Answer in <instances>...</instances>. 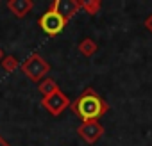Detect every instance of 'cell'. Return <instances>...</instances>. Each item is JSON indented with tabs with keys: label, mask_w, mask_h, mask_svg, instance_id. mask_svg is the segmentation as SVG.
I'll use <instances>...</instances> for the list:
<instances>
[{
	"label": "cell",
	"mask_w": 152,
	"mask_h": 146,
	"mask_svg": "<svg viewBox=\"0 0 152 146\" xmlns=\"http://www.w3.org/2000/svg\"><path fill=\"white\" fill-rule=\"evenodd\" d=\"M73 107H75L77 114H79L84 121H93L95 118H99V116L106 111V105L102 103V100H100L99 96H95L91 91L86 93V95H83Z\"/></svg>",
	"instance_id": "6da1fadb"
},
{
	"label": "cell",
	"mask_w": 152,
	"mask_h": 146,
	"mask_svg": "<svg viewBox=\"0 0 152 146\" xmlns=\"http://www.w3.org/2000/svg\"><path fill=\"white\" fill-rule=\"evenodd\" d=\"M66 25V18H63L54 7L48 9L41 18H39V27L48 34V36H57Z\"/></svg>",
	"instance_id": "7a4b0ae2"
},
{
	"label": "cell",
	"mask_w": 152,
	"mask_h": 146,
	"mask_svg": "<svg viewBox=\"0 0 152 146\" xmlns=\"http://www.w3.org/2000/svg\"><path fill=\"white\" fill-rule=\"evenodd\" d=\"M23 71L27 73L32 80H38L41 75H45V73L48 71V64H47L43 59H39L38 55H34V57H31V59L23 64Z\"/></svg>",
	"instance_id": "3957f363"
},
{
	"label": "cell",
	"mask_w": 152,
	"mask_h": 146,
	"mask_svg": "<svg viewBox=\"0 0 152 146\" xmlns=\"http://www.w3.org/2000/svg\"><path fill=\"white\" fill-rule=\"evenodd\" d=\"M81 135L90 142V144H93L95 141H97V137L99 135H102V126L99 125V123H95V121H86L83 126H81Z\"/></svg>",
	"instance_id": "277c9868"
},
{
	"label": "cell",
	"mask_w": 152,
	"mask_h": 146,
	"mask_svg": "<svg viewBox=\"0 0 152 146\" xmlns=\"http://www.w3.org/2000/svg\"><path fill=\"white\" fill-rule=\"evenodd\" d=\"M45 105H47V109H48L52 114H59V112L68 105V98L57 91V93H54V95L48 96V100L45 102Z\"/></svg>",
	"instance_id": "5b68a950"
},
{
	"label": "cell",
	"mask_w": 152,
	"mask_h": 146,
	"mask_svg": "<svg viewBox=\"0 0 152 146\" xmlns=\"http://www.w3.org/2000/svg\"><path fill=\"white\" fill-rule=\"evenodd\" d=\"M54 9L63 16V18H70L75 11H77V4H72V2H68V0H64V2H56L54 4Z\"/></svg>",
	"instance_id": "8992f818"
},
{
	"label": "cell",
	"mask_w": 152,
	"mask_h": 146,
	"mask_svg": "<svg viewBox=\"0 0 152 146\" xmlns=\"http://www.w3.org/2000/svg\"><path fill=\"white\" fill-rule=\"evenodd\" d=\"M31 7H32V2H27V0H15V2H9V9H13L16 16H23Z\"/></svg>",
	"instance_id": "52a82bcc"
},
{
	"label": "cell",
	"mask_w": 152,
	"mask_h": 146,
	"mask_svg": "<svg viewBox=\"0 0 152 146\" xmlns=\"http://www.w3.org/2000/svg\"><path fill=\"white\" fill-rule=\"evenodd\" d=\"M39 91H41L43 95H54V93H57L56 82H54V80H45V82L39 86Z\"/></svg>",
	"instance_id": "ba28073f"
},
{
	"label": "cell",
	"mask_w": 152,
	"mask_h": 146,
	"mask_svg": "<svg viewBox=\"0 0 152 146\" xmlns=\"http://www.w3.org/2000/svg\"><path fill=\"white\" fill-rule=\"evenodd\" d=\"M93 50H95V45H93V41H91V39H86V41H83V43H81V52H83V53L90 55Z\"/></svg>",
	"instance_id": "9c48e42d"
},
{
	"label": "cell",
	"mask_w": 152,
	"mask_h": 146,
	"mask_svg": "<svg viewBox=\"0 0 152 146\" xmlns=\"http://www.w3.org/2000/svg\"><path fill=\"white\" fill-rule=\"evenodd\" d=\"M0 146H2V144H0Z\"/></svg>",
	"instance_id": "30bf717a"
}]
</instances>
